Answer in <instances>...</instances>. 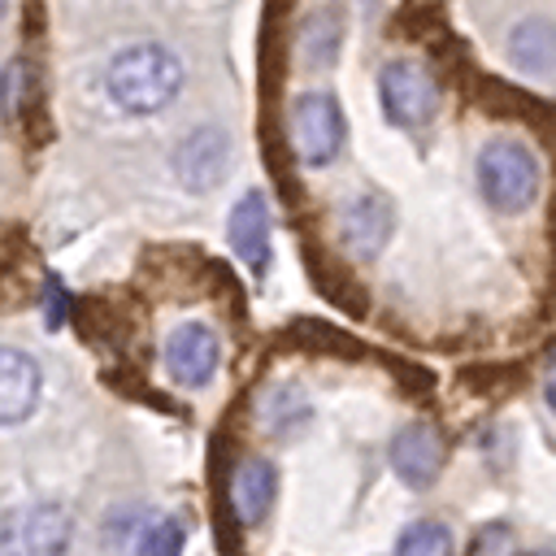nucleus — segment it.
I'll return each mask as SVG.
<instances>
[{
	"label": "nucleus",
	"mask_w": 556,
	"mask_h": 556,
	"mask_svg": "<svg viewBox=\"0 0 556 556\" xmlns=\"http://www.w3.org/2000/svg\"><path fill=\"white\" fill-rule=\"evenodd\" d=\"M109 100L122 113H161L182 91V61L165 43H130L109 65Z\"/></svg>",
	"instance_id": "obj_1"
},
{
	"label": "nucleus",
	"mask_w": 556,
	"mask_h": 556,
	"mask_svg": "<svg viewBox=\"0 0 556 556\" xmlns=\"http://www.w3.org/2000/svg\"><path fill=\"white\" fill-rule=\"evenodd\" d=\"M478 191L500 213H521L539 195V161L517 139H491L478 152Z\"/></svg>",
	"instance_id": "obj_2"
},
{
	"label": "nucleus",
	"mask_w": 556,
	"mask_h": 556,
	"mask_svg": "<svg viewBox=\"0 0 556 556\" xmlns=\"http://www.w3.org/2000/svg\"><path fill=\"white\" fill-rule=\"evenodd\" d=\"M74 521L61 504L35 500L0 517V556H65Z\"/></svg>",
	"instance_id": "obj_3"
},
{
	"label": "nucleus",
	"mask_w": 556,
	"mask_h": 556,
	"mask_svg": "<svg viewBox=\"0 0 556 556\" xmlns=\"http://www.w3.org/2000/svg\"><path fill=\"white\" fill-rule=\"evenodd\" d=\"M378 100H382V113L395 126L421 130L439 109V87H434V78H430V70L421 61L395 56L378 74Z\"/></svg>",
	"instance_id": "obj_4"
},
{
	"label": "nucleus",
	"mask_w": 556,
	"mask_h": 556,
	"mask_svg": "<svg viewBox=\"0 0 556 556\" xmlns=\"http://www.w3.org/2000/svg\"><path fill=\"white\" fill-rule=\"evenodd\" d=\"M343 109L330 91H304L291 104V148L304 165H330L343 148Z\"/></svg>",
	"instance_id": "obj_5"
},
{
	"label": "nucleus",
	"mask_w": 556,
	"mask_h": 556,
	"mask_svg": "<svg viewBox=\"0 0 556 556\" xmlns=\"http://www.w3.org/2000/svg\"><path fill=\"white\" fill-rule=\"evenodd\" d=\"M222 361V339L204 321H182L165 339V369L178 387H204L217 374Z\"/></svg>",
	"instance_id": "obj_6"
},
{
	"label": "nucleus",
	"mask_w": 556,
	"mask_h": 556,
	"mask_svg": "<svg viewBox=\"0 0 556 556\" xmlns=\"http://www.w3.org/2000/svg\"><path fill=\"white\" fill-rule=\"evenodd\" d=\"M391 230H395V208H391V200L378 195V191H361V195L348 200L343 213H339V239H343V248H348L356 261H374V256L387 248Z\"/></svg>",
	"instance_id": "obj_7"
},
{
	"label": "nucleus",
	"mask_w": 556,
	"mask_h": 556,
	"mask_svg": "<svg viewBox=\"0 0 556 556\" xmlns=\"http://www.w3.org/2000/svg\"><path fill=\"white\" fill-rule=\"evenodd\" d=\"M226 165H230V139H226V130H217V126L191 130V135L178 143V152H174V174H178L182 187H191V191L217 187L222 174H226Z\"/></svg>",
	"instance_id": "obj_8"
},
{
	"label": "nucleus",
	"mask_w": 556,
	"mask_h": 556,
	"mask_svg": "<svg viewBox=\"0 0 556 556\" xmlns=\"http://www.w3.org/2000/svg\"><path fill=\"white\" fill-rule=\"evenodd\" d=\"M391 469L404 478V486H430L443 469V434L430 421H408L391 439Z\"/></svg>",
	"instance_id": "obj_9"
},
{
	"label": "nucleus",
	"mask_w": 556,
	"mask_h": 556,
	"mask_svg": "<svg viewBox=\"0 0 556 556\" xmlns=\"http://www.w3.org/2000/svg\"><path fill=\"white\" fill-rule=\"evenodd\" d=\"M226 235H230L235 256H239L252 274H265V265H269V204H265L261 191L239 195V204L230 208Z\"/></svg>",
	"instance_id": "obj_10"
},
{
	"label": "nucleus",
	"mask_w": 556,
	"mask_h": 556,
	"mask_svg": "<svg viewBox=\"0 0 556 556\" xmlns=\"http://www.w3.org/2000/svg\"><path fill=\"white\" fill-rule=\"evenodd\" d=\"M39 365L22 348H0V426H17L39 404Z\"/></svg>",
	"instance_id": "obj_11"
},
{
	"label": "nucleus",
	"mask_w": 556,
	"mask_h": 556,
	"mask_svg": "<svg viewBox=\"0 0 556 556\" xmlns=\"http://www.w3.org/2000/svg\"><path fill=\"white\" fill-rule=\"evenodd\" d=\"M278 495V469L265 456H243L230 478V508L243 526H261Z\"/></svg>",
	"instance_id": "obj_12"
},
{
	"label": "nucleus",
	"mask_w": 556,
	"mask_h": 556,
	"mask_svg": "<svg viewBox=\"0 0 556 556\" xmlns=\"http://www.w3.org/2000/svg\"><path fill=\"white\" fill-rule=\"evenodd\" d=\"M508 56L513 65L539 74V70H556V26L547 17H526L513 26L508 35Z\"/></svg>",
	"instance_id": "obj_13"
},
{
	"label": "nucleus",
	"mask_w": 556,
	"mask_h": 556,
	"mask_svg": "<svg viewBox=\"0 0 556 556\" xmlns=\"http://www.w3.org/2000/svg\"><path fill=\"white\" fill-rule=\"evenodd\" d=\"M339 39H343V22H339L334 9H317V13H308L304 26H300V56H304V65H308V70H326V65H334V56H339Z\"/></svg>",
	"instance_id": "obj_14"
},
{
	"label": "nucleus",
	"mask_w": 556,
	"mask_h": 556,
	"mask_svg": "<svg viewBox=\"0 0 556 556\" xmlns=\"http://www.w3.org/2000/svg\"><path fill=\"white\" fill-rule=\"evenodd\" d=\"M304 417H308V404H304L300 391H291V387H274V391L261 395V430L282 434V430L300 426Z\"/></svg>",
	"instance_id": "obj_15"
},
{
	"label": "nucleus",
	"mask_w": 556,
	"mask_h": 556,
	"mask_svg": "<svg viewBox=\"0 0 556 556\" xmlns=\"http://www.w3.org/2000/svg\"><path fill=\"white\" fill-rule=\"evenodd\" d=\"M452 552V530L443 521H413L395 539V556H447Z\"/></svg>",
	"instance_id": "obj_16"
},
{
	"label": "nucleus",
	"mask_w": 556,
	"mask_h": 556,
	"mask_svg": "<svg viewBox=\"0 0 556 556\" xmlns=\"http://www.w3.org/2000/svg\"><path fill=\"white\" fill-rule=\"evenodd\" d=\"M30 65L26 61H9L4 65V74H0V113H4V122H17L22 117V109H26V100H30Z\"/></svg>",
	"instance_id": "obj_17"
},
{
	"label": "nucleus",
	"mask_w": 556,
	"mask_h": 556,
	"mask_svg": "<svg viewBox=\"0 0 556 556\" xmlns=\"http://www.w3.org/2000/svg\"><path fill=\"white\" fill-rule=\"evenodd\" d=\"M182 539H187L182 526L174 517H165V521H156V526L143 530V539L135 543L130 556H182Z\"/></svg>",
	"instance_id": "obj_18"
},
{
	"label": "nucleus",
	"mask_w": 556,
	"mask_h": 556,
	"mask_svg": "<svg viewBox=\"0 0 556 556\" xmlns=\"http://www.w3.org/2000/svg\"><path fill=\"white\" fill-rule=\"evenodd\" d=\"M65 321V291L61 282H48V326H61Z\"/></svg>",
	"instance_id": "obj_19"
},
{
	"label": "nucleus",
	"mask_w": 556,
	"mask_h": 556,
	"mask_svg": "<svg viewBox=\"0 0 556 556\" xmlns=\"http://www.w3.org/2000/svg\"><path fill=\"white\" fill-rule=\"evenodd\" d=\"M543 400L556 408V356L547 361V374H543Z\"/></svg>",
	"instance_id": "obj_20"
},
{
	"label": "nucleus",
	"mask_w": 556,
	"mask_h": 556,
	"mask_svg": "<svg viewBox=\"0 0 556 556\" xmlns=\"http://www.w3.org/2000/svg\"><path fill=\"white\" fill-rule=\"evenodd\" d=\"M521 556H556V547H539V552H521Z\"/></svg>",
	"instance_id": "obj_21"
}]
</instances>
